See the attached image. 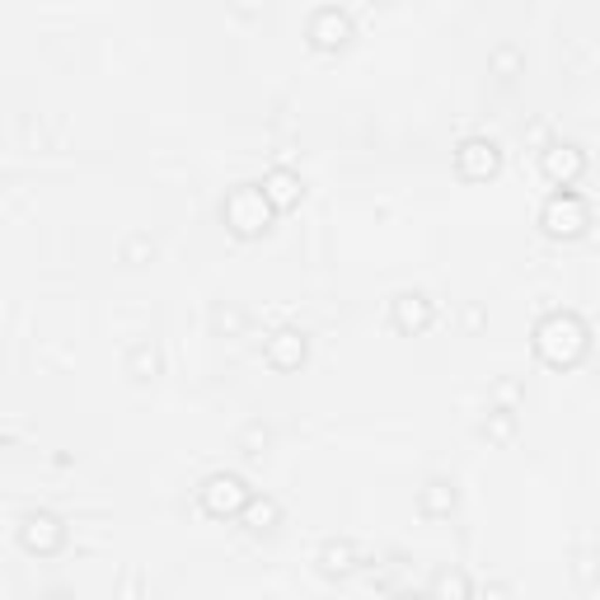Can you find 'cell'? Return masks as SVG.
Listing matches in <instances>:
<instances>
[{
    "label": "cell",
    "mask_w": 600,
    "mask_h": 600,
    "mask_svg": "<svg viewBox=\"0 0 600 600\" xmlns=\"http://www.w3.org/2000/svg\"><path fill=\"white\" fill-rule=\"evenodd\" d=\"M535 356L545 366H554V371H572L577 362L587 356V348H591V329L582 324V314H572V310H549L545 319L535 324Z\"/></svg>",
    "instance_id": "1"
},
{
    "label": "cell",
    "mask_w": 600,
    "mask_h": 600,
    "mask_svg": "<svg viewBox=\"0 0 600 600\" xmlns=\"http://www.w3.org/2000/svg\"><path fill=\"white\" fill-rule=\"evenodd\" d=\"M272 216H277V207L268 203L263 184H239V188L226 193V203H221V221H226V230L235 239H258L272 226Z\"/></svg>",
    "instance_id": "2"
},
{
    "label": "cell",
    "mask_w": 600,
    "mask_h": 600,
    "mask_svg": "<svg viewBox=\"0 0 600 600\" xmlns=\"http://www.w3.org/2000/svg\"><path fill=\"white\" fill-rule=\"evenodd\" d=\"M539 226H545V235H554V239H582L587 226H591L587 197L577 188H558L545 203V211H539Z\"/></svg>",
    "instance_id": "3"
},
{
    "label": "cell",
    "mask_w": 600,
    "mask_h": 600,
    "mask_svg": "<svg viewBox=\"0 0 600 600\" xmlns=\"http://www.w3.org/2000/svg\"><path fill=\"white\" fill-rule=\"evenodd\" d=\"M254 488L245 484L239 474H211L203 488H197V503H203L207 516H216V521H226V516H239L249 507Z\"/></svg>",
    "instance_id": "4"
},
{
    "label": "cell",
    "mask_w": 600,
    "mask_h": 600,
    "mask_svg": "<svg viewBox=\"0 0 600 600\" xmlns=\"http://www.w3.org/2000/svg\"><path fill=\"white\" fill-rule=\"evenodd\" d=\"M455 169L469 178V184H488L503 169V146L493 142V136H465V142L455 146Z\"/></svg>",
    "instance_id": "5"
},
{
    "label": "cell",
    "mask_w": 600,
    "mask_h": 600,
    "mask_svg": "<svg viewBox=\"0 0 600 600\" xmlns=\"http://www.w3.org/2000/svg\"><path fill=\"white\" fill-rule=\"evenodd\" d=\"M539 169H545V178L554 188H572L577 178L587 174V151L577 142H554L539 151Z\"/></svg>",
    "instance_id": "6"
},
{
    "label": "cell",
    "mask_w": 600,
    "mask_h": 600,
    "mask_svg": "<svg viewBox=\"0 0 600 600\" xmlns=\"http://www.w3.org/2000/svg\"><path fill=\"white\" fill-rule=\"evenodd\" d=\"M19 545H24L29 554H38V558H52L66 545V526L56 521L52 511H29L24 521H19Z\"/></svg>",
    "instance_id": "7"
},
{
    "label": "cell",
    "mask_w": 600,
    "mask_h": 600,
    "mask_svg": "<svg viewBox=\"0 0 600 600\" xmlns=\"http://www.w3.org/2000/svg\"><path fill=\"white\" fill-rule=\"evenodd\" d=\"M348 43H352V19H348V10H338V6L314 10V19H310V48H314V52H343Z\"/></svg>",
    "instance_id": "8"
},
{
    "label": "cell",
    "mask_w": 600,
    "mask_h": 600,
    "mask_svg": "<svg viewBox=\"0 0 600 600\" xmlns=\"http://www.w3.org/2000/svg\"><path fill=\"white\" fill-rule=\"evenodd\" d=\"M390 319L399 333H423V329H432V300L423 291H399L390 300Z\"/></svg>",
    "instance_id": "9"
},
{
    "label": "cell",
    "mask_w": 600,
    "mask_h": 600,
    "mask_svg": "<svg viewBox=\"0 0 600 600\" xmlns=\"http://www.w3.org/2000/svg\"><path fill=\"white\" fill-rule=\"evenodd\" d=\"M263 356H268V366H277V371H296L310 356V343H306V333H300V329H277L268 338Z\"/></svg>",
    "instance_id": "10"
},
{
    "label": "cell",
    "mask_w": 600,
    "mask_h": 600,
    "mask_svg": "<svg viewBox=\"0 0 600 600\" xmlns=\"http://www.w3.org/2000/svg\"><path fill=\"white\" fill-rule=\"evenodd\" d=\"M263 193H268V203L277 211H291V207H300V197H306V184H300L296 169H268L263 174Z\"/></svg>",
    "instance_id": "11"
},
{
    "label": "cell",
    "mask_w": 600,
    "mask_h": 600,
    "mask_svg": "<svg viewBox=\"0 0 600 600\" xmlns=\"http://www.w3.org/2000/svg\"><path fill=\"white\" fill-rule=\"evenodd\" d=\"M459 507V493L451 478H427L423 493H417V511L427 516V521H442V516H451Z\"/></svg>",
    "instance_id": "12"
},
{
    "label": "cell",
    "mask_w": 600,
    "mask_h": 600,
    "mask_svg": "<svg viewBox=\"0 0 600 600\" xmlns=\"http://www.w3.org/2000/svg\"><path fill=\"white\" fill-rule=\"evenodd\" d=\"M356 563H362V558H356L352 539H329V545L319 549V572H324L329 582H343V577H352Z\"/></svg>",
    "instance_id": "13"
},
{
    "label": "cell",
    "mask_w": 600,
    "mask_h": 600,
    "mask_svg": "<svg viewBox=\"0 0 600 600\" xmlns=\"http://www.w3.org/2000/svg\"><path fill=\"white\" fill-rule=\"evenodd\" d=\"M239 521H245L249 535H272L277 526H282V503H277V497L254 493V497H249V507L239 511Z\"/></svg>",
    "instance_id": "14"
},
{
    "label": "cell",
    "mask_w": 600,
    "mask_h": 600,
    "mask_svg": "<svg viewBox=\"0 0 600 600\" xmlns=\"http://www.w3.org/2000/svg\"><path fill=\"white\" fill-rule=\"evenodd\" d=\"M127 371H132L136 380H155V375H159V352H155L151 343H142V348L127 356Z\"/></svg>",
    "instance_id": "15"
},
{
    "label": "cell",
    "mask_w": 600,
    "mask_h": 600,
    "mask_svg": "<svg viewBox=\"0 0 600 600\" xmlns=\"http://www.w3.org/2000/svg\"><path fill=\"white\" fill-rule=\"evenodd\" d=\"M511 432H516L511 408H493V413H488V423H484V436H493V442H507Z\"/></svg>",
    "instance_id": "16"
},
{
    "label": "cell",
    "mask_w": 600,
    "mask_h": 600,
    "mask_svg": "<svg viewBox=\"0 0 600 600\" xmlns=\"http://www.w3.org/2000/svg\"><path fill=\"white\" fill-rule=\"evenodd\" d=\"M432 591L436 596H474V582L459 572H442V577H432Z\"/></svg>",
    "instance_id": "17"
},
{
    "label": "cell",
    "mask_w": 600,
    "mask_h": 600,
    "mask_svg": "<svg viewBox=\"0 0 600 600\" xmlns=\"http://www.w3.org/2000/svg\"><path fill=\"white\" fill-rule=\"evenodd\" d=\"M493 71L503 75V80H511L516 71H521V52H516V48H497L493 52Z\"/></svg>",
    "instance_id": "18"
},
{
    "label": "cell",
    "mask_w": 600,
    "mask_h": 600,
    "mask_svg": "<svg viewBox=\"0 0 600 600\" xmlns=\"http://www.w3.org/2000/svg\"><path fill=\"white\" fill-rule=\"evenodd\" d=\"M123 254H127V263H142L146 254H155V245H146V239H127V249H123Z\"/></svg>",
    "instance_id": "19"
},
{
    "label": "cell",
    "mask_w": 600,
    "mask_h": 600,
    "mask_svg": "<svg viewBox=\"0 0 600 600\" xmlns=\"http://www.w3.org/2000/svg\"><path fill=\"white\" fill-rule=\"evenodd\" d=\"M245 442H249V451H245V455H263V446H268V432H263V427H254V432L245 436Z\"/></svg>",
    "instance_id": "20"
}]
</instances>
